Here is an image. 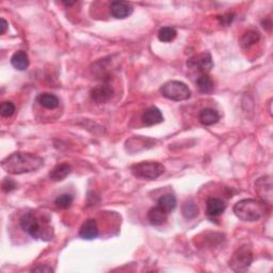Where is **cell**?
Here are the masks:
<instances>
[{
    "label": "cell",
    "mask_w": 273,
    "mask_h": 273,
    "mask_svg": "<svg viewBox=\"0 0 273 273\" xmlns=\"http://www.w3.org/2000/svg\"><path fill=\"white\" fill-rule=\"evenodd\" d=\"M44 166V159L32 153L16 152L1 161L2 169L9 174L20 175L35 172Z\"/></svg>",
    "instance_id": "6da1fadb"
},
{
    "label": "cell",
    "mask_w": 273,
    "mask_h": 273,
    "mask_svg": "<svg viewBox=\"0 0 273 273\" xmlns=\"http://www.w3.org/2000/svg\"><path fill=\"white\" fill-rule=\"evenodd\" d=\"M268 204L255 198H244L236 203L234 213L244 222H255L265 216Z\"/></svg>",
    "instance_id": "7a4b0ae2"
},
{
    "label": "cell",
    "mask_w": 273,
    "mask_h": 273,
    "mask_svg": "<svg viewBox=\"0 0 273 273\" xmlns=\"http://www.w3.org/2000/svg\"><path fill=\"white\" fill-rule=\"evenodd\" d=\"M19 224L24 232L33 238L50 240L52 237V230L49 225L33 212L24 213L19 220Z\"/></svg>",
    "instance_id": "3957f363"
},
{
    "label": "cell",
    "mask_w": 273,
    "mask_h": 273,
    "mask_svg": "<svg viewBox=\"0 0 273 273\" xmlns=\"http://www.w3.org/2000/svg\"><path fill=\"white\" fill-rule=\"evenodd\" d=\"M130 170L136 177L154 181L164 174L166 167L164 165L156 161H142L131 166Z\"/></svg>",
    "instance_id": "277c9868"
},
{
    "label": "cell",
    "mask_w": 273,
    "mask_h": 273,
    "mask_svg": "<svg viewBox=\"0 0 273 273\" xmlns=\"http://www.w3.org/2000/svg\"><path fill=\"white\" fill-rule=\"evenodd\" d=\"M162 96L174 102L187 101L191 97V91L186 83L177 80H171L166 82L160 88Z\"/></svg>",
    "instance_id": "5b68a950"
},
{
    "label": "cell",
    "mask_w": 273,
    "mask_h": 273,
    "mask_svg": "<svg viewBox=\"0 0 273 273\" xmlns=\"http://www.w3.org/2000/svg\"><path fill=\"white\" fill-rule=\"evenodd\" d=\"M253 261V253L248 245H243L235 251L229 260V268L235 272H245Z\"/></svg>",
    "instance_id": "8992f818"
},
{
    "label": "cell",
    "mask_w": 273,
    "mask_h": 273,
    "mask_svg": "<svg viewBox=\"0 0 273 273\" xmlns=\"http://www.w3.org/2000/svg\"><path fill=\"white\" fill-rule=\"evenodd\" d=\"M187 66L192 71H196L201 74H208L213 67L212 55L209 52H203L201 55L194 56L187 62Z\"/></svg>",
    "instance_id": "52a82bcc"
},
{
    "label": "cell",
    "mask_w": 273,
    "mask_h": 273,
    "mask_svg": "<svg viewBox=\"0 0 273 273\" xmlns=\"http://www.w3.org/2000/svg\"><path fill=\"white\" fill-rule=\"evenodd\" d=\"M255 190L261 197L262 202L270 205L272 198V181L270 176H264L259 178L255 183Z\"/></svg>",
    "instance_id": "ba28073f"
},
{
    "label": "cell",
    "mask_w": 273,
    "mask_h": 273,
    "mask_svg": "<svg viewBox=\"0 0 273 273\" xmlns=\"http://www.w3.org/2000/svg\"><path fill=\"white\" fill-rule=\"evenodd\" d=\"M134 12V8L126 1H113L110 4V13L114 18L124 19L130 16Z\"/></svg>",
    "instance_id": "9c48e42d"
},
{
    "label": "cell",
    "mask_w": 273,
    "mask_h": 273,
    "mask_svg": "<svg viewBox=\"0 0 273 273\" xmlns=\"http://www.w3.org/2000/svg\"><path fill=\"white\" fill-rule=\"evenodd\" d=\"M113 95L112 88L108 85H101L93 88L90 92V96L97 104H105L111 99Z\"/></svg>",
    "instance_id": "30bf717a"
},
{
    "label": "cell",
    "mask_w": 273,
    "mask_h": 273,
    "mask_svg": "<svg viewBox=\"0 0 273 273\" xmlns=\"http://www.w3.org/2000/svg\"><path fill=\"white\" fill-rule=\"evenodd\" d=\"M142 122L145 126H154L164 122V115L157 107H150L142 114Z\"/></svg>",
    "instance_id": "8fae6325"
},
{
    "label": "cell",
    "mask_w": 273,
    "mask_h": 273,
    "mask_svg": "<svg viewBox=\"0 0 273 273\" xmlns=\"http://www.w3.org/2000/svg\"><path fill=\"white\" fill-rule=\"evenodd\" d=\"M99 232L97 223L94 219H89L81 225L79 229V237L86 240H93L98 237Z\"/></svg>",
    "instance_id": "7c38bea8"
},
{
    "label": "cell",
    "mask_w": 273,
    "mask_h": 273,
    "mask_svg": "<svg viewBox=\"0 0 273 273\" xmlns=\"http://www.w3.org/2000/svg\"><path fill=\"white\" fill-rule=\"evenodd\" d=\"M227 208L224 201L218 197H211L208 198L206 203V213L208 217L216 218L219 217L220 214H222Z\"/></svg>",
    "instance_id": "4fadbf2b"
},
{
    "label": "cell",
    "mask_w": 273,
    "mask_h": 273,
    "mask_svg": "<svg viewBox=\"0 0 273 273\" xmlns=\"http://www.w3.org/2000/svg\"><path fill=\"white\" fill-rule=\"evenodd\" d=\"M220 120L219 113L212 108H205L198 114V121L205 126H212L217 124Z\"/></svg>",
    "instance_id": "5bb4252c"
},
{
    "label": "cell",
    "mask_w": 273,
    "mask_h": 273,
    "mask_svg": "<svg viewBox=\"0 0 273 273\" xmlns=\"http://www.w3.org/2000/svg\"><path fill=\"white\" fill-rule=\"evenodd\" d=\"M11 64L17 71H26L29 66V57L25 51H16L11 57Z\"/></svg>",
    "instance_id": "9a60e30c"
},
{
    "label": "cell",
    "mask_w": 273,
    "mask_h": 273,
    "mask_svg": "<svg viewBox=\"0 0 273 273\" xmlns=\"http://www.w3.org/2000/svg\"><path fill=\"white\" fill-rule=\"evenodd\" d=\"M167 212H166L164 209L160 208L158 205L151 209L148 213V218L151 224L153 225H161L164 224L167 219Z\"/></svg>",
    "instance_id": "2e32d148"
},
{
    "label": "cell",
    "mask_w": 273,
    "mask_h": 273,
    "mask_svg": "<svg viewBox=\"0 0 273 273\" xmlns=\"http://www.w3.org/2000/svg\"><path fill=\"white\" fill-rule=\"evenodd\" d=\"M36 101L45 109H56L59 106V98L54 94L50 93H42L36 98Z\"/></svg>",
    "instance_id": "e0dca14e"
},
{
    "label": "cell",
    "mask_w": 273,
    "mask_h": 273,
    "mask_svg": "<svg viewBox=\"0 0 273 273\" xmlns=\"http://www.w3.org/2000/svg\"><path fill=\"white\" fill-rule=\"evenodd\" d=\"M70 173H71V167L66 164H62V165H58L50 171L49 177L50 180H52L54 182H61L63 180H65V178L70 175Z\"/></svg>",
    "instance_id": "ac0fdd59"
},
{
    "label": "cell",
    "mask_w": 273,
    "mask_h": 273,
    "mask_svg": "<svg viewBox=\"0 0 273 273\" xmlns=\"http://www.w3.org/2000/svg\"><path fill=\"white\" fill-rule=\"evenodd\" d=\"M197 86L198 88L199 92H202L204 94H211L214 89L212 78L207 74H201L197 77Z\"/></svg>",
    "instance_id": "d6986e66"
},
{
    "label": "cell",
    "mask_w": 273,
    "mask_h": 273,
    "mask_svg": "<svg viewBox=\"0 0 273 273\" xmlns=\"http://www.w3.org/2000/svg\"><path fill=\"white\" fill-rule=\"evenodd\" d=\"M157 205H158L160 208L164 209L166 212L169 213L176 208L177 201H176V197L174 196H172V194H166V196H162L158 199V203H157Z\"/></svg>",
    "instance_id": "ffe728a7"
},
{
    "label": "cell",
    "mask_w": 273,
    "mask_h": 273,
    "mask_svg": "<svg viewBox=\"0 0 273 273\" xmlns=\"http://www.w3.org/2000/svg\"><path fill=\"white\" fill-rule=\"evenodd\" d=\"M182 213L186 219H194L198 214V207L192 199H188L182 204Z\"/></svg>",
    "instance_id": "44dd1931"
},
{
    "label": "cell",
    "mask_w": 273,
    "mask_h": 273,
    "mask_svg": "<svg viewBox=\"0 0 273 273\" xmlns=\"http://www.w3.org/2000/svg\"><path fill=\"white\" fill-rule=\"evenodd\" d=\"M259 41V34L256 31H248L240 41V45L243 48H249L250 46L254 45Z\"/></svg>",
    "instance_id": "7402d4cb"
},
{
    "label": "cell",
    "mask_w": 273,
    "mask_h": 273,
    "mask_svg": "<svg viewBox=\"0 0 273 273\" xmlns=\"http://www.w3.org/2000/svg\"><path fill=\"white\" fill-rule=\"evenodd\" d=\"M177 31L172 27H164L159 30L158 32V39L160 42L164 43H169L176 38Z\"/></svg>",
    "instance_id": "603a6c76"
},
{
    "label": "cell",
    "mask_w": 273,
    "mask_h": 273,
    "mask_svg": "<svg viewBox=\"0 0 273 273\" xmlns=\"http://www.w3.org/2000/svg\"><path fill=\"white\" fill-rule=\"evenodd\" d=\"M73 202H74V197H73L71 194L64 193V194H61V196H59L56 198L55 204L57 205V207L62 208V209H67L72 206Z\"/></svg>",
    "instance_id": "cb8c5ba5"
},
{
    "label": "cell",
    "mask_w": 273,
    "mask_h": 273,
    "mask_svg": "<svg viewBox=\"0 0 273 273\" xmlns=\"http://www.w3.org/2000/svg\"><path fill=\"white\" fill-rule=\"evenodd\" d=\"M15 112V106L12 102H3L0 106V114L3 118H10L12 117Z\"/></svg>",
    "instance_id": "d4e9b609"
},
{
    "label": "cell",
    "mask_w": 273,
    "mask_h": 273,
    "mask_svg": "<svg viewBox=\"0 0 273 273\" xmlns=\"http://www.w3.org/2000/svg\"><path fill=\"white\" fill-rule=\"evenodd\" d=\"M1 187H2V190H3L4 192H11V191L15 190V189L17 188V185H16V182H15L14 181L11 180V178L6 177V178H4V180L2 181Z\"/></svg>",
    "instance_id": "484cf974"
},
{
    "label": "cell",
    "mask_w": 273,
    "mask_h": 273,
    "mask_svg": "<svg viewBox=\"0 0 273 273\" xmlns=\"http://www.w3.org/2000/svg\"><path fill=\"white\" fill-rule=\"evenodd\" d=\"M218 19L220 20V23H221L222 25H224V26H228L230 23L233 22V19H234V15H233V14H230V13H228V14L223 15V16H220V17H218Z\"/></svg>",
    "instance_id": "4316f807"
},
{
    "label": "cell",
    "mask_w": 273,
    "mask_h": 273,
    "mask_svg": "<svg viewBox=\"0 0 273 273\" xmlns=\"http://www.w3.org/2000/svg\"><path fill=\"white\" fill-rule=\"evenodd\" d=\"M32 272H46V273H49V272H54V269H51L50 267L48 266H38L36 268L32 270Z\"/></svg>",
    "instance_id": "83f0119b"
},
{
    "label": "cell",
    "mask_w": 273,
    "mask_h": 273,
    "mask_svg": "<svg viewBox=\"0 0 273 273\" xmlns=\"http://www.w3.org/2000/svg\"><path fill=\"white\" fill-rule=\"evenodd\" d=\"M0 22H1V25H0L1 26V34H4L8 29V22L4 18L0 19Z\"/></svg>",
    "instance_id": "f1b7e54d"
}]
</instances>
